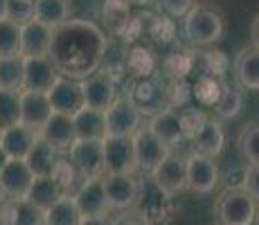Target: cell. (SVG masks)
Masks as SVG:
<instances>
[{"instance_id":"cell-33","label":"cell","mask_w":259,"mask_h":225,"mask_svg":"<svg viewBox=\"0 0 259 225\" xmlns=\"http://www.w3.org/2000/svg\"><path fill=\"white\" fill-rule=\"evenodd\" d=\"M126 70L136 79L153 77V72H156V57H153V54L149 52V48H144V45H133V48H128Z\"/></svg>"},{"instance_id":"cell-32","label":"cell","mask_w":259,"mask_h":225,"mask_svg":"<svg viewBox=\"0 0 259 225\" xmlns=\"http://www.w3.org/2000/svg\"><path fill=\"white\" fill-rule=\"evenodd\" d=\"M23 63L21 54L0 57V88L3 90H23Z\"/></svg>"},{"instance_id":"cell-40","label":"cell","mask_w":259,"mask_h":225,"mask_svg":"<svg viewBox=\"0 0 259 225\" xmlns=\"http://www.w3.org/2000/svg\"><path fill=\"white\" fill-rule=\"evenodd\" d=\"M178 115H181L183 138L189 140V142L196 138V133L201 131V128L205 126V122L210 119V117L205 115V111H201V108H187V111H181Z\"/></svg>"},{"instance_id":"cell-46","label":"cell","mask_w":259,"mask_h":225,"mask_svg":"<svg viewBox=\"0 0 259 225\" xmlns=\"http://www.w3.org/2000/svg\"><path fill=\"white\" fill-rule=\"evenodd\" d=\"M158 3L169 18H183L194 7V0H158Z\"/></svg>"},{"instance_id":"cell-53","label":"cell","mask_w":259,"mask_h":225,"mask_svg":"<svg viewBox=\"0 0 259 225\" xmlns=\"http://www.w3.org/2000/svg\"><path fill=\"white\" fill-rule=\"evenodd\" d=\"M0 18H5V0H0Z\"/></svg>"},{"instance_id":"cell-29","label":"cell","mask_w":259,"mask_h":225,"mask_svg":"<svg viewBox=\"0 0 259 225\" xmlns=\"http://www.w3.org/2000/svg\"><path fill=\"white\" fill-rule=\"evenodd\" d=\"M34 18L54 29L70 21V3L68 0H34Z\"/></svg>"},{"instance_id":"cell-38","label":"cell","mask_w":259,"mask_h":225,"mask_svg":"<svg viewBox=\"0 0 259 225\" xmlns=\"http://www.w3.org/2000/svg\"><path fill=\"white\" fill-rule=\"evenodd\" d=\"M237 142L243 160L248 164H259V124H246Z\"/></svg>"},{"instance_id":"cell-44","label":"cell","mask_w":259,"mask_h":225,"mask_svg":"<svg viewBox=\"0 0 259 225\" xmlns=\"http://www.w3.org/2000/svg\"><path fill=\"white\" fill-rule=\"evenodd\" d=\"M151 36H153V41H158V43H171V41H174V36H176L174 18H169L167 14H165V16H158V14H156V21H153Z\"/></svg>"},{"instance_id":"cell-5","label":"cell","mask_w":259,"mask_h":225,"mask_svg":"<svg viewBox=\"0 0 259 225\" xmlns=\"http://www.w3.org/2000/svg\"><path fill=\"white\" fill-rule=\"evenodd\" d=\"M104 171L106 176H122V173L138 171L133 140L126 135H106L104 138Z\"/></svg>"},{"instance_id":"cell-14","label":"cell","mask_w":259,"mask_h":225,"mask_svg":"<svg viewBox=\"0 0 259 225\" xmlns=\"http://www.w3.org/2000/svg\"><path fill=\"white\" fill-rule=\"evenodd\" d=\"M81 90H83V104L97 111H106L113 102L119 97L117 95V83L111 77L97 70L91 77L81 79Z\"/></svg>"},{"instance_id":"cell-10","label":"cell","mask_w":259,"mask_h":225,"mask_svg":"<svg viewBox=\"0 0 259 225\" xmlns=\"http://www.w3.org/2000/svg\"><path fill=\"white\" fill-rule=\"evenodd\" d=\"M149 180L156 185L160 192H165L167 196H176V194L187 189V167L185 160L169 153V156L149 173Z\"/></svg>"},{"instance_id":"cell-12","label":"cell","mask_w":259,"mask_h":225,"mask_svg":"<svg viewBox=\"0 0 259 225\" xmlns=\"http://www.w3.org/2000/svg\"><path fill=\"white\" fill-rule=\"evenodd\" d=\"M104 192H106L108 209L126 212L138 203L140 196V183L128 173L122 176H104Z\"/></svg>"},{"instance_id":"cell-31","label":"cell","mask_w":259,"mask_h":225,"mask_svg":"<svg viewBox=\"0 0 259 225\" xmlns=\"http://www.w3.org/2000/svg\"><path fill=\"white\" fill-rule=\"evenodd\" d=\"M243 108V88L230 86V83H223L221 97L214 104V113L219 119H235Z\"/></svg>"},{"instance_id":"cell-3","label":"cell","mask_w":259,"mask_h":225,"mask_svg":"<svg viewBox=\"0 0 259 225\" xmlns=\"http://www.w3.org/2000/svg\"><path fill=\"white\" fill-rule=\"evenodd\" d=\"M183 34L198 48L214 45L223 36V18L210 5H194L183 16Z\"/></svg>"},{"instance_id":"cell-24","label":"cell","mask_w":259,"mask_h":225,"mask_svg":"<svg viewBox=\"0 0 259 225\" xmlns=\"http://www.w3.org/2000/svg\"><path fill=\"white\" fill-rule=\"evenodd\" d=\"M147 128L156 135L160 142H165L167 147H174V144L185 140L183 138V128H181V115L174 111V108H165V111L151 115Z\"/></svg>"},{"instance_id":"cell-19","label":"cell","mask_w":259,"mask_h":225,"mask_svg":"<svg viewBox=\"0 0 259 225\" xmlns=\"http://www.w3.org/2000/svg\"><path fill=\"white\" fill-rule=\"evenodd\" d=\"M48 93H34V90H21V124L38 133V128L48 122L52 115Z\"/></svg>"},{"instance_id":"cell-55","label":"cell","mask_w":259,"mask_h":225,"mask_svg":"<svg viewBox=\"0 0 259 225\" xmlns=\"http://www.w3.org/2000/svg\"><path fill=\"white\" fill-rule=\"evenodd\" d=\"M0 198H3V192H0Z\"/></svg>"},{"instance_id":"cell-49","label":"cell","mask_w":259,"mask_h":225,"mask_svg":"<svg viewBox=\"0 0 259 225\" xmlns=\"http://www.w3.org/2000/svg\"><path fill=\"white\" fill-rule=\"evenodd\" d=\"M79 225H113L106 216H91V218H81Z\"/></svg>"},{"instance_id":"cell-36","label":"cell","mask_w":259,"mask_h":225,"mask_svg":"<svg viewBox=\"0 0 259 225\" xmlns=\"http://www.w3.org/2000/svg\"><path fill=\"white\" fill-rule=\"evenodd\" d=\"M221 90H223V81L221 77H214V74H201L196 79V83L192 86V95L196 97L198 104L203 106H214L221 97Z\"/></svg>"},{"instance_id":"cell-28","label":"cell","mask_w":259,"mask_h":225,"mask_svg":"<svg viewBox=\"0 0 259 225\" xmlns=\"http://www.w3.org/2000/svg\"><path fill=\"white\" fill-rule=\"evenodd\" d=\"M57 160H59L57 149H54L52 144H48L46 140L38 138L36 142H34V147L29 149V153L25 156V164L29 167V171H32L34 176H50Z\"/></svg>"},{"instance_id":"cell-9","label":"cell","mask_w":259,"mask_h":225,"mask_svg":"<svg viewBox=\"0 0 259 225\" xmlns=\"http://www.w3.org/2000/svg\"><path fill=\"white\" fill-rule=\"evenodd\" d=\"M187 167V189L194 194H210L219 185V164L210 156L201 153H189L185 158Z\"/></svg>"},{"instance_id":"cell-43","label":"cell","mask_w":259,"mask_h":225,"mask_svg":"<svg viewBox=\"0 0 259 225\" xmlns=\"http://www.w3.org/2000/svg\"><path fill=\"white\" fill-rule=\"evenodd\" d=\"M167 97H169V108H183L189 99L194 97L192 95V86L185 81V79H176L171 88H167Z\"/></svg>"},{"instance_id":"cell-52","label":"cell","mask_w":259,"mask_h":225,"mask_svg":"<svg viewBox=\"0 0 259 225\" xmlns=\"http://www.w3.org/2000/svg\"><path fill=\"white\" fill-rule=\"evenodd\" d=\"M7 160H9V158H7V153H5V151H3V147H0V169H3L5 164H7Z\"/></svg>"},{"instance_id":"cell-27","label":"cell","mask_w":259,"mask_h":225,"mask_svg":"<svg viewBox=\"0 0 259 225\" xmlns=\"http://www.w3.org/2000/svg\"><path fill=\"white\" fill-rule=\"evenodd\" d=\"M61 196H66V194L59 189V185L52 180V176H34L25 198L32 205H36L41 212H46V209L52 207Z\"/></svg>"},{"instance_id":"cell-42","label":"cell","mask_w":259,"mask_h":225,"mask_svg":"<svg viewBox=\"0 0 259 225\" xmlns=\"http://www.w3.org/2000/svg\"><path fill=\"white\" fill-rule=\"evenodd\" d=\"M194 63H196V59L192 57V54L187 52H181V54H171V57L167 59V70L174 74L176 79H185L189 74V70L194 68Z\"/></svg>"},{"instance_id":"cell-54","label":"cell","mask_w":259,"mask_h":225,"mask_svg":"<svg viewBox=\"0 0 259 225\" xmlns=\"http://www.w3.org/2000/svg\"><path fill=\"white\" fill-rule=\"evenodd\" d=\"M255 225H259V205H257V218H255Z\"/></svg>"},{"instance_id":"cell-13","label":"cell","mask_w":259,"mask_h":225,"mask_svg":"<svg viewBox=\"0 0 259 225\" xmlns=\"http://www.w3.org/2000/svg\"><path fill=\"white\" fill-rule=\"evenodd\" d=\"M74 203L79 207L81 218L91 216H106L108 214V203H106V192H104V178H91L83 180L72 194Z\"/></svg>"},{"instance_id":"cell-6","label":"cell","mask_w":259,"mask_h":225,"mask_svg":"<svg viewBox=\"0 0 259 225\" xmlns=\"http://www.w3.org/2000/svg\"><path fill=\"white\" fill-rule=\"evenodd\" d=\"M68 160L77 167L83 180L104 178V140H74L68 149Z\"/></svg>"},{"instance_id":"cell-25","label":"cell","mask_w":259,"mask_h":225,"mask_svg":"<svg viewBox=\"0 0 259 225\" xmlns=\"http://www.w3.org/2000/svg\"><path fill=\"white\" fill-rule=\"evenodd\" d=\"M77 140H104L106 138V115L97 108L83 106L72 115Z\"/></svg>"},{"instance_id":"cell-35","label":"cell","mask_w":259,"mask_h":225,"mask_svg":"<svg viewBox=\"0 0 259 225\" xmlns=\"http://www.w3.org/2000/svg\"><path fill=\"white\" fill-rule=\"evenodd\" d=\"M102 18L106 23L108 32L113 36H117L122 32V27L126 25V21L131 18V7L126 0H104L102 5Z\"/></svg>"},{"instance_id":"cell-4","label":"cell","mask_w":259,"mask_h":225,"mask_svg":"<svg viewBox=\"0 0 259 225\" xmlns=\"http://www.w3.org/2000/svg\"><path fill=\"white\" fill-rule=\"evenodd\" d=\"M126 95H128V99L136 104V108L140 111L142 117H151V115L169 108L167 86L156 77V74H153V77L136 79Z\"/></svg>"},{"instance_id":"cell-45","label":"cell","mask_w":259,"mask_h":225,"mask_svg":"<svg viewBox=\"0 0 259 225\" xmlns=\"http://www.w3.org/2000/svg\"><path fill=\"white\" fill-rule=\"evenodd\" d=\"M203 59V72L201 74H214V77H221L228 68V59L223 52H203L201 54Z\"/></svg>"},{"instance_id":"cell-26","label":"cell","mask_w":259,"mask_h":225,"mask_svg":"<svg viewBox=\"0 0 259 225\" xmlns=\"http://www.w3.org/2000/svg\"><path fill=\"white\" fill-rule=\"evenodd\" d=\"M223 142H226V133H223L221 124L214 122V119H207L205 126L192 140V147H194V153L217 158L223 151Z\"/></svg>"},{"instance_id":"cell-1","label":"cell","mask_w":259,"mask_h":225,"mask_svg":"<svg viewBox=\"0 0 259 225\" xmlns=\"http://www.w3.org/2000/svg\"><path fill=\"white\" fill-rule=\"evenodd\" d=\"M106 36L91 21H68L52 29L48 57L61 77L86 79L99 70Z\"/></svg>"},{"instance_id":"cell-37","label":"cell","mask_w":259,"mask_h":225,"mask_svg":"<svg viewBox=\"0 0 259 225\" xmlns=\"http://www.w3.org/2000/svg\"><path fill=\"white\" fill-rule=\"evenodd\" d=\"M21 124V93L0 88V128Z\"/></svg>"},{"instance_id":"cell-20","label":"cell","mask_w":259,"mask_h":225,"mask_svg":"<svg viewBox=\"0 0 259 225\" xmlns=\"http://www.w3.org/2000/svg\"><path fill=\"white\" fill-rule=\"evenodd\" d=\"M50 41H52V27L32 18L21 25V57H48Z\"/></svg>"},{"instance_id":"cell-16","label":"cell","mask_w":259,"mask_h":225,"mask_svg":"<svg viewBox=\"0 0 259 225\" xmlns=\"http://www.w3.org/2000/svg\"><path fill=\"white\" fill-rule=\"evenodd\" d=\"M34 180V173L25 164V160H7L3 169H0V192L7 198H25L27 189Z\"/></svg>"},{"instance_id":"cell-23","label":"cell","mask_w":259,"mask_h":225,"mask_svg":"<svg viewBox=\"0 0 259 225\" xmlns=\"http://www.w3.org/2000/svg\"><path fill=\"white\" fill-rule=\"evenodd\" d=\"M235 81L243 90L259 93V48H241L235 57Z\"/></svg>"},{"instance_id":"cell-21","label":"cell","mask_w":259,"mask_h":225,"mask_svg":"<svg viewBox=\"0 0 259 225\" xmlns=\"http://www.w3.org/2000/svg\"><path fill=\"white\" fill-rule=\"evenodd\" d=\"M36 140L38 133L23 126V124H14V126H7L0 131V147L7 153V158L12 160H25Z\"/></svg>"},{"instance_id":"cell-47","label":"cell","mask_w":259,"mask_h":225,"mask_svg":"<svg viewBox=\"0 0 259 225\" xmlns=\"http://www.w3.org/2000/svg\"><path fill=\"white\" fill-rule=\"evenodd\" d=\"M241 187L259 203V164H248V167H246Z\"/></svg>"},{"instance_id":"cell-15","label":"cell","mask_w":259,"mask_h":225,"mask_svg":"<svg viewBox=\"0 0 259 225\" xmlns=\"http://www.w3.org/2000/svg\"><path fill=\"white\" fill-rule=\"evenodd\" d=\"M23 90L48 93L59 79V72L50 57H23Z\"/></svg>"},{"instance_id":"cell-30","label":"cell","mask_w":259,"mask_h":225,"mask_svg":"<svg viewBox=\"0 0 259 225\" xmlns=\"http://www.w3.org/2000/svg\"><path fill=\"white\" fill-rule=\"evenodd\" d=\"M79 223H81V214H79L74 198L68 196V194L43 212V225H79Z\"/></svg>"},{"instance_id":"cell-48","label":"cell","mask_w":259,"mask_h":225,"mask_svg":"<svg viewBox=\"0 0 259 225\" xmlns=\"http://www.w3.org/2000/svg\"><path fill=\"white\" fill-rule=\"evenodd\" d=\"M113 225H147L142 221V218H138V216H119L115 218V221H111Z\"/></svg>"},{"instance_id":"cell-7","label":"cell","mask_w":259,"mask_h":225,"mask_svg":"<svg viewBox=\"0 0 259 225\" xmlns=\"http://www.w3.org/2000/svg\"><path fill=\"white\" fill-rule=\"evenodd\" d=\"M104 115H106V135H126V138H131L142 126V115L136 108V104L128 99V95L117 97L104 111Z\"/></svg>"},{"instance_id":"cell-34","label":"cell","mask_w":259,"mask_h":225,"mask_svg":"<svg viewBox=\"0 0 259 225\" xmlns=\"http://www.w3.org/2000/svg\"><path fill=\"white\" fill-rule=\"evenodd\" d=\"M52 180L59 185V189H61L63 194H68V196H72L74 192H77V187L83 183L81 173L77 171V167L70 162L68 158H59L57 162H54V169H52Z\"/></svg>"},{"instance_id":"cell-51","label":"cell","mask_w":259,"mask_h":225,"mask_svg":"<svg viewBox=\"0 0 259 225\" xmlns=\"http://www.w3.org/2000/svg\"><path fill=\"white\" fill-rule=\"evenodd\" d=\"M128 7H144V5H149L151 0H126Z\"/></svg>"},{"instance_id":"cell-17","label":"cell","mask_w":259,"mask_h":225,"mask_svg":"<svg viewBox=\"0 0 259 225\" xmlns=\"http://www.w3.org/2000/svg\"><path fill=\"white\" fill-rule=\"evenodd\" d=\"M0 225H43V212L27 198H0Z\"/></svg>"},{"instance_id":"cell-22","label":"cell","mask_w":259,"mask_h":225,"mask_svg":"<svg viewBox=\"0 0 259 225\" xmlns=\"http://www.w3.org/2000/svg\"><path fill=\"white\" fill-rule=\"evenodd\" d=\"M126 57H128V48L122 38L117 36H106V45H104V54H102V63H99V70H102L106 77H111L115 83H119L124 79L126 70Z\"/></svg>"},{"instance_id":"cell-50","label":"cell","mask_w":259,"mask_h":225,"mask_svg":"<svg viewBox=\"0 0 259 225\" xmlns=\"http://www.w3.org/2000/svg\"><path fill=\"white\" fill-rule=\"evenodd\" d=\"M250 34H252V45H255V48H259V14L255 16V21H252Z\"/></svg>"},{"instance_id":"cell-18","label":"cell","mask_w":259,"mask_h":225,"mask_svg":"<svg viewBox=\"0 0 259 225\" xmlns=\"http://www.w3.org/2000/svg\"><path fill=\"white\" fill-rule=\"evenodd\" d=\"M38 138L46 140L48 144H52L59 153L68 151V149L72 147V142L77 140L72 117L70 115H63V113H52L48 117V122L38 128Z\"/></svg>"},{"instance_id":"cell-41","label":"cell","mask_w":259,"mask_h":225,"mask_svg":"<svg viewBox=\"0 0 259 225\" xmlns=\"http://www.w3.org/2000/svg\"><path fill=\"white\" fill-rule=\"evenodd\" d=\"M5 18L25 25L34 18V0H5Z\"/></svg>"},{"instance_id":"cell-2","label":"cell","mask_w":259,"mask_h":225,"mask_svg":"<svg viewBox=\"0 0 259 225\" xmlns=\"http://www.w3.org/2000/svg\"><path fill=\"white\" fill-rule=\"evenodd\" d=\"M257 205L243 187H228L214 203V216L219 225H255Z\"/></svg>"},{"instance_id":"cell-56","label":"cell","mask_w":259,"mask_h":225,"mask_svg":"<svg viewBox=\"0 0 259 225\" xmlns=\"http://www.w3.org/2000/svg\"><path fill=\"white\" fill-rule=\"evenodd\" d=\"M0 131H3V128H0Z\"/></svg>"},{"instance_id":"cell-39","label":"cell","mask_w":259,"mask_h":225,"mask_svg":"<svg viewBox=\"0 0 259 225\" xmlns=\"http://www.w3.org/2000/svg\"><path fill=\"white\" fill-rule=\"evenodd\" d=\"M21 54V25L0 18V57Z\"/></svg>"},{"instance_id":"cell-8","label":"cell","mask_w":259,"mask_h":225,"mask_svg":"<svg viewBox=\"0 0 259 225\" xmlns=\"http://www.w3.org/2000/svg\"><path fill=\"white\" fill-rule=\"evenodd\" d=\"M131 140H133V151H136L138 169H142V171H147V173H151L153 169L171 153V147L160 142L147 126L138 128V131L131 135Z\"/></svg>"},{"instance_id":"cell-11","label":"cell","mask_w":259,"mask_h":225,"mask_svg":"<svg viewBox=\"0 0 259 225\" xmlns=\"http://www.w3.org/2000/svg\"><path fill=\"white\" fill-rule=\"evenodd\" d=\"M48 99L50 106L54 113H63V115H72L83 108V90H81V81L79 79H70V77H61L52 83V88L48 90Z\"/></svg>"}]
</instances>
